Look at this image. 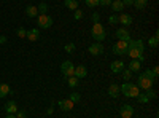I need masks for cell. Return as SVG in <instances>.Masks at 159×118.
<instances>
[{
  "label": "cell",
  "mask_w": 159,
  "mask_h": 118,
  "mask_svg": "<svg viewBox=\"0 0 159 118\" xmlns=\"http://www.w3.org/2000/svg\"><path fill=\"white\" fill-rule=\"evenodd\" d=\"M119 93H121V91H119V86H118L116 83H111V85L108 86V96H110V97L116 99V97L119 96Z\"/></svg>",
  "instance_id": "9a60e30c"
},
{
  "label": "cell",
  "mask_w": 159,
  "mask_h": 118,
  "mask_svg": "<svg viewBox=\"0 0 159 118\" xmlns=\"http://www.w3.org/2000/svg\"><path fill=\"white\" fill-rule=\"evenodd\" d=\"M46 113H48V115H51V113H52V107H49V109L46 110Z\"/></svg>",
  "instance_id": "7bdbcfd3"
},
{
  "label": "cell",
  "mask_w": 159,
  "mask_h": 118,
  "mask_svg": "<svg viewBox=\"0 0 159 118\" xmlns=\"http://www.w3.org/2000/svg\"><path fill=\"white\" fill-rule=\"evenodd\" d=\"M99 5H102V7H110V5H111V0H99Z\"/></svg>",
  "instance_id": "d590c367"
},
{
  "label": "cell",
  "mask_w": 159,
  "mask_h": 118,
  "mask_svg": "<svg viewBox=\"0 0 159 118\" xmlns=\"http://www.w3.org/2000/svg\"><path fill=\"white\" fill-rule=\"evenodd\" d=\"M15 116H16V118H25V116H27V115H25V112H24V110H18Z\"/></svg>",
  "instance_id": "8d00e7d4"
},
{
  "label": "cell",
  "mask_w": 159,
  "mask_h": 118,
  "mask_svg": "<svg viewBox=\"0 0 159 118\" xmlns=\"http://www.w3.org/2000/svg\"><path fill=\"white\" fill-rule=\"evenodd\" d=\"M153 83H154V82L150 80V78L145 75V73H140L139 78H137V86H139L140 89H145V91L150 89V88H153Z\"/></svg>",
  "instance_id": "277c9868"
},
{
  "label": "cell",
  "mask_w": 159,
  "mask_h": 118,
  "mask_svg": "<svg viewBox=\"0 0 159 118\" xmlns=\"http://www.w3.org/2000/svg\"><path fill=\"white\" fill-rule=\"evenodd\" d=\"M69 99H70L73 104H76V102L81 101V96H80V93H72V94L69 96Z\"/></svg>",
  "instance_id": "4316f807"
},
{
  "label": "cell",
  "mask_w": 159,
  "mask_h": 118,
  "mask_svg": "<svg viewBox=\"0 0 159 118\" xmlns=\"http://www.w3.org/2000/svg\"><path fill=\"white\" fill-rule=\"evenodd\" d=\"M111 10L113 11H123L124 5H123L121 0H111Z\"/></svg>",
  "instance_id": "44dd1931"
},
{
  "label": "cell",
  "mask_w": 159,
  "mask_h": 118,
  "mask_svg": "<svg viewBox=\"0 0 159 118\" xmlns=\"http://www.w3.org/2000/svg\"><path fill=\"white\" fill-rule=\"evenodd\" d=\"M25 15H27L29 18H37L38 16V8L35 5H29L27 8H25Z\"/></svg>",
  "instance_id": "ac0fdd59"
},
{
  "label": "cell",
  "mask_w": 159,
  "mask_h": 118,
  "mask_svg": "<svg viewBox=\"0 0 159 118\" xmlns=\"http://www.w3.org/2000/svg\"><path fill=\"white\" fill-rule=\"evenodd\" d=\"M61 72L64 73L65 78H69V77H73V72H75V65L72 61H64L61 64Z\"/></svg>",
  "instance_id": "5b68a950"
},
{
  "label": "cell",
  "mask_w": 159,
  "mask_h": 118,
  "mask_svg": "<svg viewBox=\"0 0 159 118\" xmlns=\"http://www.w3.org/2000/svg\"><path fill=\"white\" fill-rule=\"evenodd\" d=\"M140 69H142V62H140V61L132 59V61L129 62V70H130V72H140Z\"/></svg>",
  "instance_id": "e0dca14e"
},
{
  "label": "cell",
  "mask_w": 159,
  "mask_h": 118,
  "mask_svg": "<svg viewBox=\"0 0 159 118\" xmlns=\"http://www.w3.org/2000/svg\"><path fill=\"white\" fill-rule=\"evenodd\" d=\"M118 22H121L123 26H130L132 24V16L127 13H123L121 16H118Z\"/></svg>",
  "instance_id": "2e32d148"
},
{
  "label": "cell",
  "mask_w": 159,
  "mask_h": 118,
  "mask_svg": "<svg viewBox=\"0 0 159 118\" xmlns=\"http://www.w3.org/2000/svg\"><path fill=\"white\" fill-rule=\"evenodd\" d=\"M88 51H89L92 56H99V54L103 53V45L100 42H96V43H92V45L88 46Z\"/></svg>",
  "instance_id": "ba28073f"
},
{
  "label": "cell",
  "mask_w": 159,
  "mask_h": 118,
  "mask_svg": "<svg viewBox=\"0 0 159 118\" xmlns=\"http://www.w3.org/2000/svg\"><path fill=\"white\" fill-rule=\"evenodd\" d=\"M84 3L89 8H96V7H99V0H84Z\"/></svg>",
  "instance_id": "f1b7e54d"
},
{
  "label": "cell",
  "mask_w": 159,
  "mask_h": 118,
  "mask_svg": "<svg viewBox=\"0 0 159 118\" xmlns=\"http://www.w3.org/2000/svg\"><path fill=\"white\" fill-rule=\"evenodd\" d=\"M57 106H59L61 110H64V112H70V110H73V102H72L70 99H61V101L57 102Z\"/></svg>",
  "instance_id": "8fae6325"
},
{
  "label": "cell",
  "mask_w": 159,
  "mask_h": 118,
  "mask_svg": "<svg viewBox=\"0 0 159 118\" xmlns=\"http://www.w3.org/2000/svg\"><path fill=\"white\" fill-rule=\"evenodd\" d=\"M143 73H145V75H147V77L150 78V80H153V82H156V78H157V75H156V73H154L153 70H150V69H147V70H145Z\"/></svg>",
  "instance_id": "83f0119b"
},
{
  "label": "cell",
  "mask_w": 159,
  "mask_h": 118,
  "mask_svg": "<svg viewBox=\"0 0 159 118\" xmlns=\"http://www.w3.org/2000/svg\"><path fill=\"white\" fill-rule=\"evenodd\" d=\"M108 22H110L111 26H113V24H116V22H118V16H115V15H111V16L108 18Z\"/></svg>",
  "instance_id": "74e56055"
},
{
  "label": "cell",
  "mask_w": 159,
  "mask_h": 118,
  "mask_svg": "<svg viewBox=\"0 0 159 118\" xmlns=\"http://www.w3.org/2000/svg\"><path fill=\"white\" fill-rule=\"evenodd\" d=\"M147 3H148V0H134V7H135L137 10L147 8Z\"/></svg>",
  "instance_id": "603a6c76"
},
{
  "label": "cell",
  "mask_w": 159,
  "mask_h": 118,
  "mask_svg": "<svg viewBox=\"0 0 159 118\" xmlns=\"http://www.w3.org/2000/svg\"><path fill=\"white\" fill-rule=\"evenodd\" d=\"M7 118H16L15 115H7Z\"/></svg>",
  "instance_id": "ee69618b"
},
{
  "label": "cell",
  "mask_w": 159,
  "mask_h": 118,
  "mask_svg": "<svg viewBox=\"0 0 159 118\" xmlns=\"http://www.w3.org/2000/svg\"><path fill=\"white\" fill-rule=\"evenodd\" d=\"M119 91H121L126 97H137L140 94V88L134 83H130V82H126L121 88H119Z\"/></svg>",
  "instance_id": "7a4b0ae2"
},
{
  "label": "cell",
  "mask_w": 159,
  "mask_h": 118,
  "mask_svg": "<svg viewBox=\"0 0 159 118\" xmlns=\"http://www.w3.org/2000/svg\"><path fill=\"white\" fill-rule=\"evenodd\" d=\"M73 16H75V19L78 21V19H81V18L84 16V13H83L81 10H80V8H78V10H75V11H73Z\"/></svg>",
  "instance_id": "1f68e13d"
},
{
  "label": "cell",
  "mask_w": 159,
  "mask_h": 118,
  "mask_svg": "<svg viewBox=\"0 0 159 118\" xmlns=\"http://www.w3.org/2000/svg\"><path fill=\"white\" fill-rule=\"evenodd\" d=\"M145 96H147L148 99H154V97H156V91L150 88V89H147V93H145Z\"/></svg>",
  "instance_id": "d6a6232c"
},
{
  "label": "cell",
  "mask_w": 159,
  "mask_h": 118,
  "mask_svg": "<svg viewBox=\"0 0 159 118\" xmlns=\"http://www.w3.org/2000/svg\"><path fill=\"white\" fill-rule=\"evenodd\" d=\"M92 19H94V22H100V15L99 13H92Z\"/></svg>",
  "instance_id": "ab89813d"
},
{
  "label": "cell",
  "mask_w": 159,
  "mask_h": 118,
  "mask_svg": "<svg viewBox=\"0 0 159 118\" xmlns=\"http://www.w3.org/2000/svg\"><path fill=\"white\" fill-rule=\"evenodd\" d=\"M91 35L96 42L102 43L105 40V37H107V32H105V27L100 22H94V26H92V29H91Z\"/></svg>",
  "instance_id": "3957f363"
},
{
  "label": "cell",
  "mask_w": 159,
  "mask_h": 118,
  "mask_svg": "<svg viewBox=\"0 0 159 118\" xmlns=\"http://www.w3.org/2000/svg\"><path fill=\"white\" fill-rule=\"evenodd\" d=\"M130 77H132V72L127 69V70H123V78H124V80L126 82H129L130 80Z\"/></svg>",
  "instance_id": "836d02e7"
},
{
  "label": "cell",
  "mask_w": 159,
  "mask_h": 118,
  "mask_svg": "<svg viewBox=\"0 0 159 118\" xmlns=\"http://www.w3.org/2000/svg\"><path fill=\"white\" fill-rule=\"evenodd\" d=\"M25 37H27L30 42H37L38 38H40V31H38V29H30Z\"/></svg>",
  "instance_id": "d6986e66"
},
{
  "label": "cell",
  "mask_w": 159,
  "mask_h": 118,
  "mask_svg": "<svg viewBox=\"0 0 159 118\" xmlns=\"http://www.w3.org/2000/svg\"><path fill=\"white\" fill-rule=\"evenodd\" d=\"M37 8H38V15H48V5L46 3H40Z\"/></svg>",
  "instance_id": "484cf974"
},
{
  "label": "cell",
  "mask_w": 159,
  "mask_h": 118,
  "mask_svg": "<svg viewBox=\"0 0 159 118\" xmlns=\"http://www.w3.org/2000/svg\"><path fill=\"white\" fill-rule=\"evenodd\" d=\"M64 50L67 51V53H73V51L76 50V46H75V43H67V45L64 46Z\"/></svg>",
  "instance_id": "4dcf8cb0"
},
{
  "label": "cell",
  "mask_w": 159,
  "mask_h": 118,
  "mask_svg": "<svg viewBox=\"0 0 159 118\" xmlns=\"http://www.w3.org/2000/svg\"><path fill=\"white\" fill-rule=\"evenodd\" d=\"M78 0H65V7H67L69 10H72V11H75V10H78Z\"/></svg>",
  "instance_id": "7402d4cb"
},
{
  "label": "cell",
  "mask_w": 159,
  "mask_h": 118,
  "mask_svg": "<svg viewBox=\"0 0 159 118\" xmlns=\"http://www.w3.org/2000/svg\"><path fill=\"white\" fill-rule=\"evenodd\" d=\"M135 99H137V102H140V104H147V102L150 101V99H148L147 96H145V94H142V93H140V94H139V96H137Z\"/></svg>",
  "instance_id": "f546056e"
},
{
  "label": "cell",
  "mask_w": 159,
  "mask_h": 118,
  "mask_svg": "<svg viewBox=\"0 0 159 118\" xmlns=\"http://www.w3.org/2000/svg\"><path fill=\"white\" fill-rule=\"evenodd\" d=\"M5 110H7L8 115H15V113L18 112V104H16L15 101L7 102V104H5Z\"/></svg>",
  "instance_id": "5bb4252c"
},
{
  "label": "cell",
  "mask_w": 159,
  "mask_h": 118,
  "mask_svg": "<svg viewBox=\"0 0 159 118\" xmlns=\"http://www.w3.org/2000/svg\"><path fill=\"white\" fill-rule=\"evenodd\" d=\"M115 35L118 37V40H123V42H129V40H132V38H130V32H129L126 27L118 29V31L115 32Z\"/></svg>",
  "instance_id": "9c48e42d"
},
{
  "label": "cell",
  "mask_w": 159,
  "mask_h": 118,
  "mask_svg": "<svg viewBox=\"0 0 159 118\" xmlns=\"http://www.w3.org/2000/svg\"><path fill=\"white\" fill-rule=\"evenodd\" d=\"M127 51V42H123V40H118V43L113 45V53L116 56H124Z\"/></svg>",
  "instance_id": "52a82bcc"
},
{
  "label": "cell",
  "mask_w": 159,
  "mask_h": 118,
  "mask_svg": "<svg viewBox=\"0 0 159 118\" xmlns=\"http://www.w3.org/2000/svg\"><path fill=\"white\" fill-rule=\"evenodd\" d=\"M110 70H111V73H119V72H123V70H124V62L119 61V59L113 61L111 65H110Z\"/></svg>",
  "instance_id": "7c38bea8"
},
{
  "label": "cell",
  "mask_w": 159,
  "mask_h": 118,
  "mask_svg": "<svg viewBox=\"0 0 159 118\" xmlns=\"http://www.w3.org/2000/svg\"><path fill=\"white\" fill-rule=\"evenodd\" d=\"M143 51H145V46H143V40H142V38H137V40H129L127 42V51H126V54L130 59H137V61L143 62L145 61Z\"/></svg>",
  "instance_id": "6da1fadb"
},
{
  "label": "cell",
  "mask_w": 159,
  "mask_h": 118,
  "mask_svg": "<svg viewBox=\"0 0 159 118\" xmlns=\"http://www.w3.org/2000/svg\"><path fill=\"white\" fill-rule=\"evenodd\" d=\"M67 82H69V86H70V88H76V86L80 85V78H76V77L73 75V77H69V78H67Z\"/></svg>",
  "instance_id": "cb8c5ba5"
},
{
  "label": "cell",
  "mask_w": 159,
  "mask_h": 118,
  "mask_svg": "<svg viewBox=\"0 0 159 118\" xmlns=\"http://www.w3.org/2000/svg\"><path fill=\"white\" fill-rule=\"evenodd\" d=\"M73 75L76 77V78H84L86 75H88V69H86V65H75V72H73Z\"/></svg>",
  "instance_id": "4fadbf2b"
},
{
  "label": "cell",
  "mask_w": 159,
  "mask_h": 118,
  "mask_svg": "<svg viewBox=\"0 0 159 118\" xmlns=\"http://www.w3.org/2000/svg\"><path fill=\"white\" fill-rule=\"evenodd\" d=\"M16 35H18L19 38H24L25 35H27V31H25V29H18V31H16Z\"/></svg>",
  "instance_id": "e575fe53"
},
{
  "label": "cell",
  "mask_w": 159,
  "mask_h": 118,
  "mask_svg": "<svg viewBox=\"0 0 159 118\" xmlns=\"http://www.w3.org/2000/svg\"><path fill=\"white\" fill-rule=\"evenodd\" d=\"M37 24H38V27H42V29H48L52 26V18L48 16V15H38L37 16Z\"/></svg>",
  "instance_id": "8992f818"
},
{
  "label": "cell",
  "mask_w": 159,
  "mask_h": 118,
  "mask_svg": "<svg viewBox=\"0 0 159 118\" xmlns=\"http://www.w3.org/2000/svg\"><path fill=\"white\" fill-rule=\"evenodd\" d=\"M11 93V89L7 83H0V97H7Z\"/></svg>",
  "instance_id": "ffe728a7"
},
{
  "label": "cell",
  "mask_w": 159,
  "mask_h": 118,
  "mask_svg": "<svg viewBox=\"0 0 159 118\" xmlns=\"http://www.w3.org/2000/svg\"><path fill=\"white\" fill-rule=\"evenodd\" d=\"M151 70H153V72H154V73H156V75H157V73H159V67H157V65H156V67H154V69H151Z\"/></svg>",
  "instance_id": "b9f144b4"
},
{
  "label": "cell",
  "mask_w": 159,
  "mask_h": 118,
  "mask_svg": "<svg viewBox=\"0 0 159 118\" xmlns=\"http://www.w3.org/2000/svg\"><path fill=\"white\" fill-rule=\"evenodd\" d=\"M7 42V37H3V35H0V45L2 43H5Z\"/></svg>",
  "instance_id": "60d3db41"
},
{
  "label": "cell",
  "mask_w": 159,
  "mask_h": 118,
  "mask_svg": "<svg viewBox=\"0 0 159 118\" xmlns=\"http://www.w3.org/2000/svg\"><path fill=\"white\" fill-rule=\"evenodd\" d=\"M121 2H123L124 7H132L134 5V0H121Z\"/></svg>",
  "instance_id": "f35d334b"
},
{
  "label": "cell",
  "mask_w": 159,
  "mask_h": 118,
  "mask_svg": "<svg viewBox=\"0 0 159 118\" xmlns=\"http://www.w3.org/2000/svg\"><path fill=\"white\" fill-rule=\"evenodd\" d=\"M157 43H159V35L157 34H154L150 40H148V45L151 46V48H157Z\"/></svg>",
  "instance_id": "d4e9b609"
},
{
  "label": "cell",
  "mask_w": 159,
  "mask_h": 118,
  "mask_svg": "<svg viewBox=\"0 0 159 118\" xmlns=\"http://www.w3.org/2000/svg\"><path fill=\"white\" fill-rule=\"evenodd\" d=\"M119 115H121V118H132V115H134V109H132V106L126 104V106H123L121 109H119Z\"/></svg>",
  "instance_id": "30bf717a"
}]
</instances>
